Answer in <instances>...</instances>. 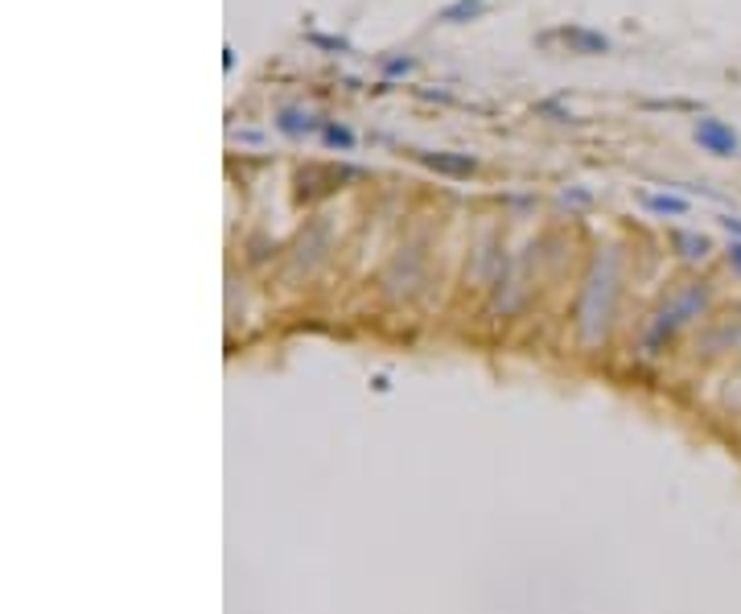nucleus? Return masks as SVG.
<instances>
[{
	"mask_svg": "<svg viewBox=\"0 0 741 614\" xmlns=\"http://www.w3.org/2000/svg\"><path fill=\"white\" fill-rule=\"evenodd\" d=\"M730 260L741 268V243H733V248H730Z\"/></svg>",
	"mask_w": 741,
	"mask_h": 614,
	"instance_id": "nucleus-8",
	"label": "nucleus"
},
{
	"mask_svg": "<svg viewBox=\"0 0 741 614\" xmlns=\"http://www.w3.org/2000/svg\"><path fill=\"white\" fill-rule=\"evenodd\" d=\"M692 136H696V145L705 149V153H713V157H737L741 153V136L733 133L725 120H696Z\"/></svg>",
	"mask_w": 741,
	"mask_h": 614,
	"instance_id": "nucleus-1",
	"label": "nucleus"
},
{
	"mask_svg": "<svg viewBox=\"0 0 741 614\" xmlns=\"http://www.w3.org/2000/svg\"><path fill=\"white\" fill-rule=\"evenodd\" d=\"M325 141H330V145H342V149L355 145V136H350L347 128H338V124H330V128H325Z\"/></svg>",
	"mask_w": 741,
	"mask_h": 614,
	"instance_id": "nucleus-4",
	"label": "nucleus"
},
{
	"mask_svg": "<svg viewBox=\"0 0 741 614\" xmlns=\"http://www.w3.org/2000/svg\"><path fill=\"white\" fill-rule=\"evenodd\" d=\"M721 223H725L730 231H737V235H741V219H721Z\"/></svg>",
	"mask_w": 741,
	"mask_h": 614,
	"instance_id": "nucleus-9",
	"label": "nucleus"
},
{
	"mask_svg": "<svg viewBox=\"0 0 741 614\" xmlns=\"http://www.w3.org/2000/svg\"><path fill=\"white\" fill-rule=\"evenodd\" d=\"M387 71H392V74H400V71H412V58H392V62H387Z\"/></svg>",
	"mask_w": 741,
	"mask_h": 614,
	"instance_id": "nucleus-7",
	"label": "nucleus"
},
{
	"mask_svg": "<svg viewBox=\"0 0 741 614\" xmlns=\"http://www.w3.org/2000/svg\"><path fill=\"white\" fill-rule=\"evenodd\" d=\"M651 206H655V211H671V215H684V211H688L680 198H651Z\"/></svg>",
	"mask_w": 741,
	"mask_h": 614,
	"instance_id": "nucleus-5",
	"label": "nucleus"
},
{
	"mask_svg": "<svg viewBox=\"0 0 741 614\" xmlns=\"http://www.w3.org/2000/svg\"><path fill=\"white\" fill-rule=\"evenodd\" d=\"M474 12H478V0H457V4H449L441 12V21H470Z\"/></svg>",
	"mask_w": 741,
	"mask_h": 614,
	"instance_id": "nucleus-3",
	"label": "nucleus"
},
{
	"mask_svg": "<svg viewBox=\"0 0 741 614\" xmlns=\"http://www.w3.org/2000/svg\"><path fill=\"white\" fill-rule=\"evenodd\" d=\"M313 46H325V50H347V42L342 37H322V34H309Z\"/></svg>",
	"mask_w": 741,
	"mask_h": 614,
	"instance_id": "nucleus-6",
	"label": "nucleus"
},
{
	"mask_svg": "<svg viewBox=\"0 0 741 614\" xmlns=\"http://www.w3.org/2000/svg\"><path fill=\"white\" fill-rule=\"evenodd\" d=\"M564 37H573V42H581L585 50H598V54H606L610 50V42L601 34H589V29H564Z\"/></svg>",
	"mask_w": 741,
	"mask_h": 614,
	"instance_id": "nucleus-2",
	"label": "nucleus"
}]
</instances>
